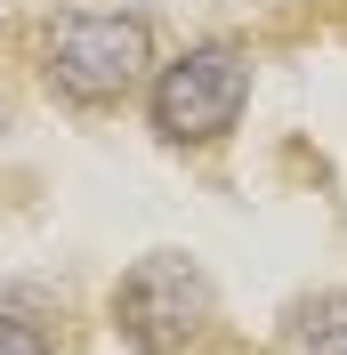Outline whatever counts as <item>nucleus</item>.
Here are the masks:
<instances>
[{
  "instance_id": "f257e3e1",
  "label": "nucleus",
  "mask_w": 347,
  "mask_h": 355,
  "mask_svg": "<svg viewBox=\"0 0 347 355\" xmlns=\"http://www.w3.org/2000/svg\"><path fill=\"white\" fill-rule=\"evenodd\" d=\"M251 105V49L242 41H194L170 65H153L146 113L170 146H218Z\"/></svg>"
},
{
  "instance_id": "39448f33",
  "label": "nucleus",
  "mask_w": 347,
  "mask_h": 355,
  "mask_svg": "<svg viewBox=\"0 0 347 355\" xmlns=\"http://www.w3.org/2000/svg\"><path fill=\"white\" fill-rule=\"evenodd\" d=\"M0 355H49V331L24 315H0Z\"/></svg>"
},
{
  "instance_id": "20e7f679",
  "label": "nucleus",
  "mask_w": 347,
  "mask_h": 355,
  "mask_svg": "<svg viewBox=\"0 0 347 355\" xmlns=\"http://www.w3.org/2000/svg\"><path fill=\"white\" fill-rule=\"evenodd\" d=\"M282 355H347V291H315L282 315Z\"/></svg>"
},
{
  "instance_id": "7ed1b4c3",
  "label": "nucleus",
  "mask_w": 347,
  "mask_h": 355,
  "mask_svg": "<svg viewBox=\"0 0 347 355\" xmlns=\"http://www.w3.org/2000/svg\"><path fill=\"white\" fill-rule=\"evenodd\" d=\"M153 73V33L146 17H65L49 33V81L73 105H121L137 81Z\"/></svg>"
},
{
  "instance_id": "f03ea898",
  "label": "nucleus",
  "mask_w": 347,
  "mask_h": 355,
  "mask_svg": "<svg viewBox=\"0 0 347 355\" xmlns=\"http://www.w3.org/2000/svg\"><path fill=\"white\" fill-rule=\"evenodd\" d=\"M218 315V291L194 259H178V250H153L121 275L113 291V331L130 339L137 355H186L202 339V323Z\"/></svg>"
}]
</instances>
